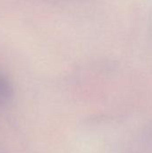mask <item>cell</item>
I'll return each mask as SVG.
<instances>
[{
  "instance_id": "1",
  "label": "cell",
  "mask_w": 152,
  "mask_h": 153,
  "mask_svg": "<svg viewBox=\"0 0 152 153\" xmlns=\"http://www.w3.org/2000/svg\"><path fill=\"white\" fill-rule=\"evenodd\" d=\"M13 96V88L9 80L0 74V107L10 101Z\"/></svg>"
}]
</instances>
